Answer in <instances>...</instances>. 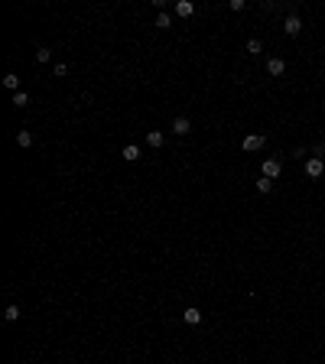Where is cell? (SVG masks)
<instances>
[{"label": "cell", "mask_w": 325, "mask_h": 364, "mask_svg": "<svg viewBox=\"0 0 325 364\" xmlns=\"http://www.w3.org/2000/svg\"><path fill=\"white\" fill-rule=\"evenodd\" d=\"M263 143H267V137H263V133H247V137L241 140L244 153H257V150H263Z\"/></svg>", "instance_id": "1"}, {"label": "cell", "mask_w": 325, "mask_h": 364, "mask_svg": "<svg viewBox=\"0 0 325 364\" xmlns=\"http://www.w3.org/2000/svg\"><path fill=\"white\" fill-rule=\"evenodd\" d=\"M325 172V160H319V156H309V160H306V176L309 179H319Z\"/></svg>", "instance_id": "2"}, {"label": "cell", "mask_w": 325, "mask_h": 364, "mask_svg": "<svg viewBox=\"0 0 325 364\" xmlns=\"http://www.w3.org/2000/svg\"><path fill=\"white\" fill-rule=\"evenodd\" d=\"M283 33H286V36H299V33H302V20L296 13H289L286 20H283Z\"/></svg>", "instance_id": "3"}, {"label": "cell", "mask_w": 325, "mask_h": 364, "mask_svg": "<svg viewBox=\"0 0 325 364\" xmlns=\"http://www.w3.org/2000/svg\"><path fill=\"white\" fill-rule=\"evenodd\" d=\"M192 130V121H189V117H172V133H176V137H186V133Z\"/></svg>", "instance_id": "4"}, {"label": "cell", "mask_w": 325, "mask_h": 364, "mask_svg": "<svg viewBox=\"0 0 325 364\" xmlns=\"http://www.w3.org/2000/svg\"><path fill=\"white\" fill-rule=\"evenodd\" d=\"M280 169H283V163H280V160H263V172H260V176H267V179H273V182H277Z\"/></svg>", "instance_id": "5"}, {"label": "cell", "mask_w": 325, "mask_h": 364, "mask_svg": "<svg viewBox=\"0 0 325 364\" xmlns=\"http://www.w3.org/2000/svg\"><path fill=\"white\" fill-rule=\"evenodd\" d=\"M267 72H270L273 78H280L283 72H286V62H283L280 55H273V59H267Z\"/></svg>", "instance_id": "6"}, {"label": "cell", "mask_w": 325, "mask_h": 364, "mask_svg": "<svg viewBox=\"0 0 325 364\" xmlns=\"http://www.w3.org/2000/svg\"><path fill=\"white\" fill-rule=\"evenodd\" d=\"M192 13H195V3H192V0H176V16L186 20V16H192Z\"/></svg>", "instance_id": "7"}, {"label": "cell", "mask_w": 325, "mask_h": 364, "mask_svg": "<svg viewBox=\"0 0 325 364\" xmlns=\"http://www.w3.org/2000/svg\"><path fill=\"white\" fill-rule=\"evenodd\" d=\"M162 143H166V137H162V130H147V147L160 150Z\"/></svg>", "instance_id": "8"}, {"label": "cell", "mask_w": 325, "mask_h": 364, "mask_svg": "<svg viewBox=\"0 0 325 364\" xmlns=\"http://www.w3.org/2000/svg\"><path fill=\"white\" fill-rule=\"evenodd\" d=\"M182 319H186L189 325H199V322H202V309H199V306H189V309L182 312Z\"/></svg>", "instance_id": "9"}, {"label": "cell", "mask_w": 325, "mask_h": 364, "mask_svg": "<svg viewBox=\"0 0 325 364\" xmlns=\"http://www.w3.org/2000/svg\"><path fill=\"white\" fill-rule=\"evenodd\" d=\"M3 88H10V91H23V88H20V78L13 75V72H7V75H3Z\"/></svg>", "instance_id": "10"}, {"label": "cell", "mask_w": 325, "mask_h": 364, "mask_svg": "<svg viewBox=\"0 0 325 364\" xmlns=\"http://www.w3.org/2000/svg\"><path fill=\"white\" fill-rule=\"evenodd\" d=\"M124 160H127V163H137V160H140V147H137V143H127V147H124Z\"/></svg>", "instance_id": "11"}, {"label": "cell", "mask_w": 325, "mask_h": 364, "mask_svg": "<svg viewBox=\"0 0 325 364\" xmlns=\"http://www.w3.org/2000/svg\"><path fill=\"white\" fill-rule=\"evenodd\" d=\"M3 319H7V322H16V319H20V306H16V302H10L7 309H3Z\"/></svg>", "instance_id": "12"}, {"label": "cell", "mask_w": 325, "mask_h": 364, "mask_svg": "<svg viewBox=\"0 0 325 364\" xmlns=\"http://www.w3.org/2000/svg\"><path fill=\"white\" fill-rule=\"evenodd\" d=\"M254 186H257V192H263V195H267V192H270V189H273V179L260 176V179H257V182H254Z\"/></svg>", "instance_id": "13"}, {"label": "cell", "mask_w": 325, "mask_h": 364, "mask_svg": "<svg viewBox=\"0 0 325 364\" xmlns=\"http://www.w3.org/2000/svg\"><path fill=\"white\" fill-rule=\"evenodd\" d=\"M49 59H52V49H46V46H42V49H36V62H39V65H46Z\"/></svg>", "instance_id": "14"}, {"label": "cell", "mask_w": 325, "mask_h": 364, "mask_svg": "<svg viewBox=\"0 0 325 364\" xmlns=\"http://www.w3.org/2000/svg\"><path fill=\"white\" fill-rule=\"evenodd\" d=\"M16 143H20V147H33V133L30 130H20V133H16Z\"/></svg>", "instance_id": "15"}, {"label": "cell", "mask_w": 325, "mask_h": 364, "mask_svg": "<svg viewBox=\"0 0 325 364\" xmlns=\"http://www.w3.org/2000/svg\"><path fill=\"white\" fill-rule=\"evenodd\" d=\"M153 26H160V30H169V26H172V16H169V13H160Z\"/></svg>", "instance_id": "16"}, {"label": "cell", "mask_w": 325, "mask_h": 364, "mask_svg": "<svg viewBox=\"0 0 325 364\" xmlns=\"http://www.w3.org/2000/svg\"><path fill=\"white\" fill-rule=\"evenodd\" d=\"M247 52L250 55H260L263 52V42H260V39H247Z\"/></svg>", "instance_id": "17"}, {"label": "cell", "mask_w": 325, "mask_h": 364, "mask_svg": "<svg viewBox=\"0 0 325 364\" xmlns=\"http://www.w3.org/2000/svg\"><path fill=\"white\" fill-rule=\"evenodd\" d=\"M13 104H16V108H26V104H30V94H26V91H16L13 94Z\"/></svg>", "instance_id": "18"}, {"label": "cell", "mask_w": 325, "mask_h": 364, "mask_svg": "<svg viewBox=\"0 0 325 364\" xmlns=\"http://www.w3.org/2000/svg\"><path fill=\"white\" fill-rule=\"evenodd\" d=\"M228 7H231V10H234V13H241V10L247 7V3H244V0H231V3H228Z\"/></svg>", "instance_id": "19"}]
</instances>
